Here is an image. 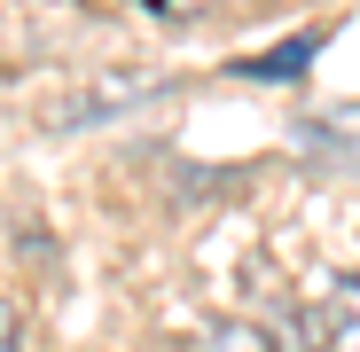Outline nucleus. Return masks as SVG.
<instances>
[{"instance_id":"1","label":"nucleus","mask_w":360,"mask_h":352,"mask_svg":"<svg viewBox=\"0 0 360 352\" xmlns=\"http://www.w3.org/2000/svg\"><path fill=\"white\" fill-rule=\"evenodd\" d=\"M321 321H329V352H360V274H337L321 289Z\"/></svg>"},{"instance_id":"2","label":"nucleus","mask_w":360,"mask_h":352,"mask_svg":"<svg viewBox=\"0 0 360 352\" xmlns=\"http://www.w3.org/2000/svg\"><path fill=\"white\" fill-rule=\"evenodd\" d=\"M266 337H274V352H329V321H321V306H282V313L266 321Z\"/></svg>"},{"instance_id":"3","label":"nucleus","mask_w":360,"mask_h":352,"mask_svg":"<svg viewBox=\"0 0 360 352\" xmlns=\"http://www.w3.org/2000/svg\"><path fill=\"white\" fill-rule=\"evenodd\" d=\"M188 352H274V337L251 329V321H204Z\"/></svg>"},{"instance_id":"4","label":"nucleus","mask_w":360,"mask_h":352,"mask_svg":"<svg viewBox=\"0 0 360 352\" xmlns=\"http://www.w3.org/2000/svg\"><path fill=\"white\" fill-rule=\"evenodd\" d=\"M0 352H24V313H8V321H0Z\"/></svg>"},{"instance_id":"5","label":"nucleus","mask_w":360,"mask_h":352,"mask_svg":"<svg viewBox=\"0 0 360 352\" xmlns=\"http://www.w3.org/2000/svg\"><path fill=\"white\" fill-rule=\"evenodd\" d=\"M149 8H180V0H149Z\"/></svg>"}]
</instances>
